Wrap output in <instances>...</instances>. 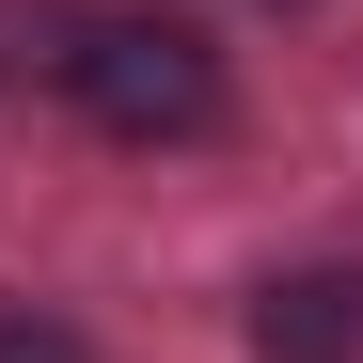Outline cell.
<instances>
[{
  "label": "cell",
  "mask_w": 363,
  "mask_h": 363,
  "mask_svg": "<svg viewBox=\"0 0 363 363\" xmlns=\"http://www.w3.org/2000/svg\"><path fill=\"white\" fill-rule=\"evenodd\" d=\"M253 347L269 363H363V269H300L253 300Z\"/></svg>",
  "instance_id": "cell-2"
},
{
  "label": "cell",
  "mask_w": 363,
  "mask_h": 363,
  "mask_svg": "<svg viewBox=\"0 0 363 363\" xmlns=\"http://www.w3.org/2000/svg\"><path fill=\"white\" fill-rule=\"evenodd\" d=\"M64 95L111 143H190V127H221V48L190 16H95L64 48Z\"/></svg>",
  "instance_id": "cell-1"
},
{
  "label": "cell",
  "mask_w": 363,
  "mask_h": 363,
  "mask_svg": "<svg viewBox=\"0 0 363 363\" xmlns=\"http://www.w3.org/2000/svg\"><path fill=\"white\" fill-rule=\"evenodd\" d=\"M0 363H95V347H79L64 316H0Z\"/></svg>",
  "instance_id": "cell-3"
}]
</instances>
